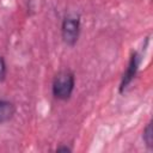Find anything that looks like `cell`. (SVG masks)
<instances>
[{"mask_svg": "<svg viewBox=\"0 0 153 153\" xmlns=\"http://www.w3.org/2000/svg\"><path fill=\"white\" fill-rule=\"evenodd\" d=\"M71 151H72V148H69L67 146H60L56 148V152H71Z\"/></svg>", "mask_w": 153, "mask_h": 153, "instance_id": "52a82bcc", "label": "cell"}, {"mask_svg": "<svg viewBox=\"0 0 153 153\" xmlns=\"http://www.w3.org/2000/svg\"><path fill=\"white\" fill-rule=\"evenodd\" d=\"M142 137H143V141H145L146 146L149 147V148H152L153 147V128H152V122L147 123L146 128L143 129Z\"/></svg>", "mask_w": 153, "mask_h": 153, "instance_id": "5b68a950", "label": "cell"}, {"mask_svg": "<svg viewBox=\"0 0 153 153\" xmlns=\"http://www.w3.org/2000/svg\"><path fill=\"white\" fill-rule=\"evenodd\" d=\"M6 72H7L6 62H5L4 57L0 55V81H2L6 78Z\"/></svg>", "mask_w": 153, "mask_h": 153, "instance_id": "8992f818", "label": "cell"}, {"mask_svg": "<svg viewBox=\"0 0 153 153\" xmlns=\"http://www.w3.org/2000/svg\"><path fill=\"white\" fill-rule=\"evenodd\" d=\"M139 62H140V57L137 55V53H134L129 60V65L127 67V71L126 73L123 74V79H122V82H121V87H120V91L122 92L127 85L133 80V78L135 76L136 74V71H137V67H139Z\"/></svg>", "mask_w": 153, "mask_h": 153, "instance_id": "3957f363", "label": "cell"}, {"mask_svg": "<svg viewBox=\"0 0 153 153\" xmlns=\"http://www.w3.org/2000/svg\"><path fill=\"white\" fill-rule=\"evenodd\" d=\"M74 74L69 71H61L56 74L53 81V94L55 98L66 100L72 96L74 90Z\"/></svg>", "mask_w": 153, "mask_h": 153, "instance_id": "6da1fadb", "label": "cell"}, {"mask_svg": "<svg viewBox=\"0 0 153 153\" xmlns=\"http://www.w3.org/2000/svg\"><path fill=\"white\" fill-rule=\"evenodd\" d=\"M61 33L65 43L68 45H74L79 38L80 33V19L75 14H68L63 18L61 25Z\"/></svg>", "mask_w": 153, "mask_h": 153, "instance_id": "7a4b0ae2", "label": "cell"}, {"mask_svg": "<svg viewBox=\"0 0 153 153\" xmlns=\"http://www.w3.org/2000/svg\"><path fill=\"white\" fill-rule=\"evenodd\" d=\"M16 114V106L12 102L0 99V123L8 122Z\"/></svg>", "mask_w": 153, "mask_h": 153, "instance_id": "277c9868", "label": "cell"}]
</instances>
